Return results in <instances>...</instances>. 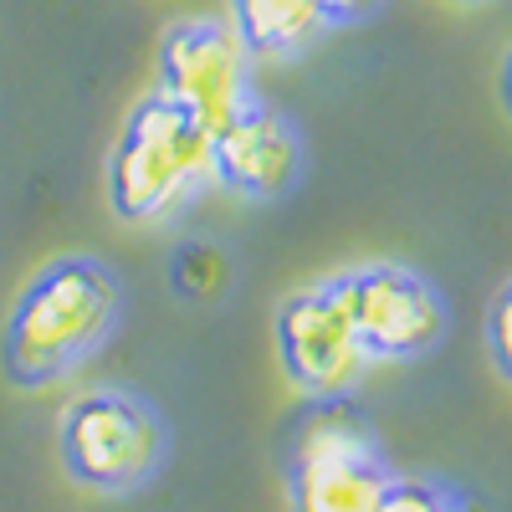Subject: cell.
I'll use <instances>...</instances> for the list:
<instances>
[{
	"instance_id": "cell-6",
	"label": "cell",
	"mask_w": 512,
	"mask_h": 512,
	"mask_svg": "<svg viewBox=\"0 0 512 512\" xmlns=\"http://www.w3.org/2000/svg\"><path fill=\"white\" fill-rule=\"evenodd\" d=\"M154 88L185 108L205 134L231 123L256 93V57L226 16H185L159 36V82Z\"/></svg>"
},
{
	"instance_id": "cell-8",
	"label": "cell",
	"mask_w": 512,
	"mask_h": 512,
	"mask_svg": "<svg viewBox=\"0 0 512 512\" xmlns=\"http://www.w3.org/2000/svg\"><path fill=\"white\" fill-rule=\"evenodd\" d=\"M210 164H216V190L251 205H272L303 185L308 139L292 113L267 98H251L231 123L210 134Z\"/></svg>"
},
{
	"instance_id": "cell-2",
	"label": "cell",
	"mask_w": 512,
	"mask_h": 512,
	"mask_svg": "<svg viewBox=\"0 0 512 512\" xmlns=\"http://www.w3.org/2000/svg\"><path fill=\"white\" fill-rule=\"evenodd\" d=\"M103 190H108V210L123 226L180 221L205 190H216L210 134L159 88H149L128 108L118 139L108 149Z\"/></svg>"
},
{
	"instance_id": "cell-10",
	"label": "cell",
	"mask_w": 512,
	"mask_h": 512,
	"mask_svg": "<svg viewBox=\"0 0 512 512\" xmlns=\"http://www.w3.org/2000/svg\"><path fill=\"white\" fill-rule=\"evenodd\" d=\"M374 512H466V502H461L446 482H431V477H395Z\"/></svg>"
},
{
	"instance_id": "cell-7",
	"label": "cell",
	"mask_w": 512,
	"mask_h": 512,
	"mask_svg": "<svg viewBox=\"0 0 512 512\" xmlns=\"http://www.w3.org/2000/svg\"><path fill=\"white\" fill-rule=\"evenodd\" d=\"M333 277L349 303V318H354V333H359L369 364H405L441 344L446 303L431 287V277H420L415 267L369 262V267L333 272Z\"/></svg>"
},
{
	"instance_id": "cell-1",
	"label": "cell",
	"mask_w": 512,
	"mask_h": 512,
	"mask_svg": "<svg viewBox=\"0 0 512 512\" xmlns=\"http://www.w3.org/2000/svg\"><path fill=\"white\" fill-rule=\"evenodd\" d=\"M123 323V277L93 251L47 256L0 328V374L16 390H52L88 369Z\"/></svg>"
},
{
	"instance_id": "cell-14",
	"label": "cell",
	"mask_w": 512,
	"mask_h": 512,
	"mask_svg": "<svg viewBox=\"0 0 512 512\" xmlns=\"http://www.w3.org/2000/svg\"><path fill=\"white\" fill-rule=\"evenodd\" d=\"M472 6H477V0H472Z\"/></svg>"
},
{
	"instance_id": "cell-13",
	"label": "cell",
	"mask_w": 512,
	"mask_h": 512,
	"mask_svg": "<svg viewBox=\"0 0 512 512\" xmlns=\"http://www.w3.org/2000/svg\"><path fill=\"white\" fill-rule=\"evenodd\" d=\"M502 103H507V113H512V52L502 57Z\"/></svg>"
},
{
	"instance_id": "cell-4",
	"label": "cell",
	"mask_w": 512,
	"mask_h": 512,
	"mask_svg": "<svg viewBox=\"0 0 512 512\" xmlns=\"http://www.w3.org/2000/svg\"><path fill=\"white\" fill-rule=\"evenodd\" d=\"M400 472L349 400H308L287 441L292 512H374Z\"/></svg>"
},
{
	"instance_id": "cell-3",
	"label": "cell",
	"mask_w": 512,
	"mask_h": 512,
	"mask_svg": "<svg viewBox=\"0 0 512 512\" xmlns=\"http://www.w3.org/2000/svg\"><path fill=\"white\" fill-rule=\"evenodd\" d=\"M169 451H175L169 420L139 390L98 384L72 395L57 415V461L82 492L134 497L164 472Z\"/></svg>"
},
{
	"instance_id": "cell-5",
	"label": "cell",
	"mask_w": 512,
	"mask_h": 512,
	"mask_svg": "<svg viewBox=\"0 0 512 512\" xmlns=\"http://www.w3.org/2000/svg\"><path fill=\"white\" fill-rule=\"evenodd\" d=\"M272 344L287 384L308 400H349L369 374V354L354 333L338 277L287 292L272 318Z\"/></svg>"
},
{
	"instance_id": "cell-11",
	"label": "cell",
	"mask_w": 512,
	"mask_h": 512,
	"mask_svg": "<svg viewBox=\"0 0 512 512\" xmlns=\"http://www.w3.org/2000/svg\"><path fill=\"white\" fill-rule=\"evenodd\" d=\"M487 344H492L497 369L512 379V287L497 292V303H492V313H487Z\"/></svg>"
},
{
	"instance_id": "cell-12",
	"label": "cell",
	"mask_w": 512,
	"mask_h": 512,
	"mask_svg": "<svg viewBox=\"0 0 512 512\" xmlns=\"http://www.w3.org/2000/svg\"><path fill=\"white\" fill-rule=\"evenodd\" d=\"M384 6H390V0H318V16H323L328 31H349V26L374 21Z\"/></svg>"
},
{
	"instance_id": "cell-9",
	"label": "cell",
	"mask_w": 512,
	"mask_h": 512,
	"mask_svg": "<svg viewBox=\"0 0 512 512\" xmlns=\"http://www.w3.org/2000/svg\"><path fill=\"white\" fill-rule=\"evenodd\" d=\"M226 21L256 62H292L328 36L318 0H226Z\"/></svg>"
}]
</instances>
